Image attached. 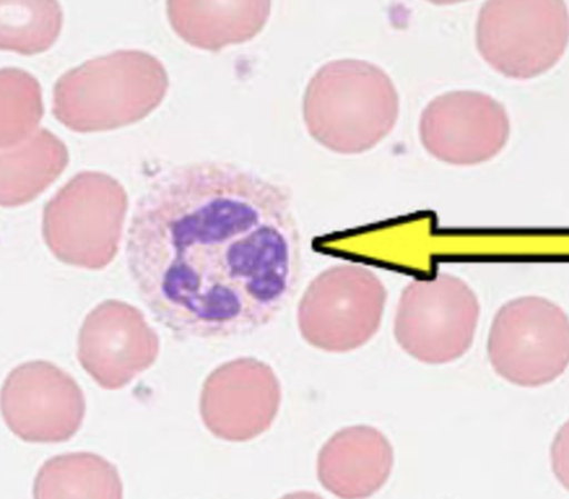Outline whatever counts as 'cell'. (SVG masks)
<instances>
[{
  "instance_id": "1",
  "label": "cell",
  "mask_w": 569,
  "mask_h": 499,
  "mask_svg": "<svg viewBox=\"0 0 569 499\" xmlns=\"http://www.w3.org/2000/svg\"><path fill=\"white\" fill-rule=\"evenodd\" d=\"M126 262L146 309L179 339L250 336L280 317L298 287L293 199L230 161L174 166L138 197Z\"/></svg>"
},
{
  "instance_id": "2",
  "label": "cell",
  "mask_w": 569,
  "mask_h": 499,
  "mask_svg": "<svg viewBox=\"0 0 569 499\" xmlns=\"http://www.w3.org/2000/svg\"><path fill=\"white\" fill-rule=\"evenodd\" d=\"M401 98L391 77L371 61L338 59L320 67L307 86L303 119L322 148L358 156L393 132Z\"/></svg>"
},
{
  "instance_id": "3",
  "label": "cell",
  "mask_w": 569,
  "mask_h": 499,
  "mask_svg": "<svg viewBox=\"0 0 569 499\" xmlns=\"http://www.w3.org/2000/svg\"><path fill=\"white\" fill-rule=\"evenodd\" d=\"M563 0H489L476 21V48L499 74L530 80L556 67L568 48Z\"/></svg>"
},
{
  "instance_id": "4",
  "label": "cell",
  "mask_w": 569,
  "mask_h": 499,
  "mask_svg": "<svg viewBox=\"0 0 569 499\" xmlns=\"http://www.w3.org/2000/svg\"><path fill=\"white\" fill-rule=\"evenodd\" d=\"M388 290L372 270L360 265L327 268L306 289L298 306V328L310 347L345 355L379 333Z\"/></svg>"
},
{
  "instance_id": "5",
  "label": "cell",
  "mask_w": 569,
  "mask_h": 499,
  "mask_svg": "<svg viewBox=\"0 0 569 499\" xmlns=\"http://www.w3.org/2000/svg\"><path fill=\"white\" fill-rule=\"evenodd\" d=\"M480 317L478 295L458 276L415 280L399 298L396 341L420 363L449 365L472 348Z\"/></svg>"
},
{
  "instance_id": "6",
  "label": "cell",
  "mask_w": 569,
  "mask_h": 499,
  "mask_svg": "<svg viewBox=\"0 0 569 499\" xmlns=\"http://www.w3.org/2000/svg\"><path fill=\"white\" fill-rule=\"evenodd\" d=\"M488 357L499 378L512 386H549L569 365L568 315L545 297L511 299L491 322Z\"/></svg>"
},
{
  "instance_id": "7",
  "label": "cell",
  "mask_w": 569,
  "mask_h": 499,
  "mask_svg": "<svg viewBox=\"0 0 569 499\" xmlns=\"http://www.w3.org/2000/svg\"><path fill=\"white\" fill-rule=\"evenodd\" d=\"M420 141L442 163L469 167L487 163L510 141L511 119L503 103L479 90H452L422 110Z\"/></svg>"
},
{
  "instance_id": "8",
  "label": "cell",
  "mask_w": 569,
  "mask_h": 499,
  "mask_svg": "<svg viewBox=\"0 0 569 499\" xmlns=\"http://www.w3.org/2000/svg\"><path fill=\"white\" fill-rule=\"evenodd\" d=\"M281 405V387L267 365L236 360L219 368L207 381L204 423L220 439L250 440L271 427Z\"/></svg>"
},
{
  "instance_id": "9",
  "label": "cell",
  "mask_w": 569,
  "mask_h": 499,
  "mask_svg": "<svg viewBox=\"0 0 569 499\" xmlns=\"http://www.w3.org/2000/svg\"><path fill=\"white\" fill-rule=\"evenodd\" d=\"M396 465L393 445L371 426H352L322 445L317 462L321 487L346 499L372 497L389 481Z\"/></svg>"
},
{
  "instance_id": "10",
  "label": "cell",
  "mask_w": 569,
  "mask_h": 499,
  "mask_svg": "<svg viewBox=\"0 0 569 499\" xmlns=\"http://www.w3.org/2000/svg\"><path fill=\"white\" fill-rule=\"evenodd\" d=\"M269 4L212 6L176 4V27L189 41L206 48H214L256 32L263 24Z\"/></svg>"
}]
</instances>
